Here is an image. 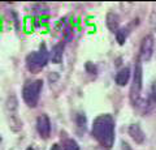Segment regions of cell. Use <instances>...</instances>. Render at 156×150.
Segmentation results:
<instances>
[{
  "mask_svg": "<svg viewBox=\"0 0 156 150\" xmlns=\"http://www.w3.org/2000/svg\"><path fill=\"white\" fill-rule=\"evenodd\" d=\"M92 136L105 149H111L115 144V120L111 115H100L94 120L91 128Z\"/></svg>",
  "mask_w": 156,
  "mask_h": 150,
  "instance_id": "obj_1",
  "label": "cell"
},
{
  "mask_svg": "<svg viewBox=\"0 0 156 150\" xmlns=\"http://www.w3.org/2000/svg\"><path fill=\"white\" fill-rule=\"evenodd\" d=\"M43 88V81L35 80V81H29L25 84L22 89V98L25 103L30 107H35L38 104L39 97H41V91Z\"/></svg>",
  "mask_w": 156,
  "mask_h": 150,
  "instance_id": "obj_2",
  "label": "cell"
},
{
  "mask_svg": "<svg viewBox=\"0 0 156 150\" xmlns=\"http://www.w3.org/2000/svg\"><path fill=\"white\" fill-rule=\"evenodd\" d=\"M48 59H50V54L46 50V46H42L41 50L31 52L30 55H27L26 57V67L29 71L37 72L39 69L44 68L48 63Z\"/></svg>",
  "mask_w": 156,
  "mask_h": 150,
  "instance_id": "obj_3",
  "label": "cell"
},
{
  "mask_svg": "<svg viewBox=\"0 0 156 150\" xmlns=\"http://www.w3.org/2000/svg\"><path fill=\"white\" fill-rule=\"evenodd\" d=\"M140 93H142V63H140V59H138L134 68L133 84L130 88V101L134 106H139Z\"/></svg>",
  "mask_w": 156,
  "mask_h": 150,
  "instance_id": "obj_4",
  "label": "cell"
},
{
  "mask_svg": "<svg viewBox=\"0 0 156 150\" xmlns=\"http://www.w3.org/2000/svg\"><path fill=\"white\" fill-rule=\"evenodd\" d=\"M154 46H155V42H154V37L152 35H146L142 43H140V50H139V59L140 61H148L151 57H152L154 54Z\"/></svg>",
  "mask_w": 156,
  "mask_h": 150,
  "instance_id": "obj_5",
  "label": "cell"
},
{
  "mask_svg": "<svg viewBox=\"0 0 156 150\" xmlns=\"http://www.w3.org/2000/svg\"><path fill=\"white\" fill-rule=\"evenodd\" d=\"M37 130L39 136L43 138H48L51 133V122L47 115H39L37 119Z\"/></svg>",
  "mask_w": 156,
  "mask_h": 150,
  "instance_id": "obj_6",
  "label": "cell"
},
{
  "mask_svg": "<svg viewBox=\"0 0 156 150\" xmlns=\"http://www.w3.org/2000/svg\"><path fill=\"white\" fill-rule=\"evenodd\" d=\"M129 134L136 144H142L144 141V133H143V130L140 129V127L138 124H131L130 125L129 127Z\"/></svg>",
  "mask_w": 156,
  "mask_h": 150,
  "instance_id": "obj_7",
  "label": "cell"
},
{
  "mask_svg": "<svg viewBox=\"0 0 156 150\" xmlns=\"http://www.w3.org/2000/svg\"><path fill=\"white\" fill-rule=\"evenodd\" d=\"M64 43H58V45L53 46L52 51H51V60L52 63H55V64H60L61 60H62V54H64Z\"/></svg>",
  "mask_w": 156,
  "mask_h": 150,
  "instance_id": "obj_8",
  "label": "cell"
},
{
  "mask_svg": "<svg viewBox=\"0 0 156 150\" xmlns=\"http://www.w3.org/2000/svg\"><path fill=\"white\" fill-rule=\"evenodd\" d=\"M129 79H130V69L129 68L120 69L119 72H117L116 77H115L116 84L119 85V86H125L129 82Z\"/></svg>",
  "mask_w": 156,
  "mask_h": 150,
  "instance_id": "obj_9",
  "label": "cell"
},
{
  "mask_svg": "<svg viewBox=\"0 0 156 150\" xmlns=\"http://www.w3.org/2000/svg\"><path fill=\"white\" fill-rule=\"evenodd\" d=\"M156 106V82H154L150 89V93L147 95V101H146V108L144 111L152 110Z\"/></svg>",
  "mask_w": 156,
  "mask_h": 150,
  "instance_id": "obj_10",
  "label": "cell"
},
{
  "mask_svg": "<svg viewBox=\"0 0 156 150\" xmlns=\"http://www.w3.org/2000/svg\"><path fill=\"white\" fill-rule=\"evenodd\" d=\"M119 24H120V18L116 13L111 12L107 14V26L111 31H117L119 30Z\"/></svg>",
  "mask_w": 156,
  "mask_h": 150,
  "instance_id": "obj_11",
  "label": "cell"
},
{
  "mask_svg": "<svg viewBox=\"0 0 156 150\" xmlns=\"http://www.w3.org/2000/svg\"><path fill=\"white\" fill-rule=\"evenodd\" d=\"M126 37H128V30L126 29H119L116 31V39L119 42V45H124L126 41Z\"/></svg>",
  "mask_w": 156,
  "mask_h": 150,
  "instance_id": "obj_12",
  "label": "cell"
},
{
  "mask_svg": "<svg viewBox=\"0 0 156 150\" xmlns=\"http://www.w3.org/2000/svg\"><path fill=\"white\" fill-rule=\"evenodd\" d=\"M64 150H80V145L73 138H69L64 142Z\"/></svg>",
  "mask_w": 156,
  "mask_h": 150,
  "instance_id": "obj_13",
  "label": "cell"
},
{
  "mask_svg": "<svg viewBox=\"0 0 156 150\" xmlns=\"http://www.w3.org/2000/svg\"><path fill=\"white\" fill-rule=\"evenodd\" d=\"M122 149H124V150H131L129 145H128V144H125V142L122 144Z\"/></svg>",
  "mask_w": 156,
  "mask_h": 150,
  "instance_id": "obj_14",
  "label": "cell"
},
{
  "mask_svg": "<svg viewBox=\"0 0 156 150\" xmlns=\"http://www.w3.org/2000/svg\"><path fill=\"white\" fill-rule=\"evenodd\" d=\"M51 150H60V146H58L57 144H55V145H52V148H51Z\"/></svg>",
  "mask_w": 156,
  "mask_h": 150,
  "instance_id": "obj_15",
  "label": "cell"
},
{
  "mask_svg": "<svg viewBox=\"0 0 156 150\" xmlns=\"http://www.w3.org/2000/svg\"><path fill=\"white\" fill-rule=\"evenodd\" d=\"M27 150H34V149H33V148H29V149H27Z\"/></svg>",
  "mask_w": 156,
  "mask_h": 150,
  "instance_id": "obj_16",
  "label": "cell"
}]
</instances>
